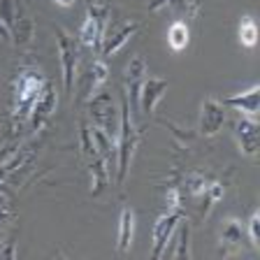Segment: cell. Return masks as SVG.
I'll return each instance as SVG.
<instances>
[{
	"mask_svg": "<svg viewBox=\"0 0 260 260\" xmlns=\"http://www.w3.org/2000/svg\"><path fill=\"white\" fill-rule=\"evenodd\" d=\"M137 142H140V133H137L133 114H130L128 95L121 93V128H119V137H116V184L119 186L123 184L130 172V162H133V156H135Z\"/></svg>",
	"mask_w": 260,
	"mask_h": 260,
	"instance_id": "1",
	"label": "cell"
},
{
	"mask_svg": "<svg viewBox=\"0 0 260 260\" xmlns=\"http://www.w3.org/2000/svg\"><path fill=\"white\" fill-rule=\"evenodd\" d=\"M44 79L38 70H23L21 75L16 77L14 81V93H12V109H14V119L19 121H28L32 107L38 103L40 93H42Z\"/></svg>",
	"mask_w": 260,
	"mask_h": 260,
	"instance_id": "2",
	"label": "cell"
},
{
	"mask_svg": "<svg viewBox=\"0 0 260 260\" xmlns=\"http://www.w3.org/2000/svg\"><path fill=\"white\" fill-rule=\"evenodd\" d=\"M88 116L93 121V128L103 130L109 137H119L121 128V107L116 105L112 91H98L88 100Z\"/></svg>",
	"mask_w": 260,
	"mask_h": 260,
	"instance_id": "3",
	"label": "cell"
},
{
	"mask_svg": "<svg viewBox=\"0 0 260 260\" xmlns=\"http://www.w3.org/2000/svg\"><path fill=\"white\" fill-rule=\"evenodd\" d=\"M109 21H112V7L107 3H88L86 19L79 28V42L91 49L100 47V40H103Z\"/></svg>",
	"mask_w": 260,
	"mask_h": 260,
	"instance_id": "4",
	"label": "cell"
},
{
	"mask_svg": "<svg viewBox=\"0 0 260 260\" xmlns=\"http://www.w3.org/2000/svg\"><path fill=\"white\" fill-rule=\"evenodd\" d=\"M56 38H58L60 68H63V88H65V93H72L75 79H77V58H79L77 40L65 28H56Z\"/></svg>",
	"mask_w": 260,
	"mask_h": 260,
	"instance_id": "5",
	"label": "cell"
},
{
	"mask_svg": "<svg viewBox=\"0 0 260 260\" xmlns=\"http://www.w3.org/2000/svg\"><path fill=\"white\" fill-rule=\"evenodd\" d=\"M179 221H181V211L168 209L165 214L158 216L156 223H153V246H151V258L153 260L162 258V251H165L168 242L172 239V233H174V228H177Z\"/></svg>",
	"mask_w": 260,
	"mask_h": 260,
	"instance_id": "6",
	"label": "cell"
},
{
	"mask_svg": "<svg viewBox=\"0 0 260 260\" xmlns=\"http://www.w3.org/2000/svg\"><path fill=\"white\" fill-rule=\"evenodd\" d=\"M56 107H58V95H56V88L51 81H47L42 88V93H40L38 103H35V107H32L30 116H28V121H30V130H42L44 125H47V121L54 116Z\"/></svg>",
	"mask_w": 260,
	"mask_h": 260,
	"instance_id": "7",
	"label": "cell"
},
{
	"mask_svg": "<svg viewBox=\"0 0 260 260\" xmlns=\"http://www.w3.org/2000/svg\"><path fill=\"white\" fill-rule=\"evenodd\" d=\"M137 30H140V23H135V21H125V23H119V26H107L103 40H100V54L114 56L130 38H135Z\"/></svg>",
	"mask_w": 260,
	"mask_h": 260,
	"instance_id": "8",
	"label": "cell"
},
{
	"mask_svg": "<svg viewBox=\"0 0 260 260\" xmlns=\"http://www.w3.org/2000/svg\"><path fill=\"white\" fill-rule=\"evenodd\" d=\"M223 123H225V105L214 100V98H207L200 107V125H198V130L205 137H214L218 135Z\"/></svg>",
	"mask_w": 260,
	"mask_h": 260,
	"instance_id": "9",
	"label": "cell"
},
{
	"mask_svg": "<svg viewBox=\"0 0 260 260\" xmlns=\"http://www.w3.org/2000/svg\"><path fill=\"white\" fill-rule=\"evenodd\" d=\"M123 79H125V95H128V103L133 109L140 107V88L146 79V63L142 56H133L130 63L125 65V72H123Z\"/></svg>",
	"mask_w": 260,
	"mask_h": 260,
	"instance_id": "10",
	"label": "cell"
},
{
	"mask_svg": "<svg viewBox=\"0 0 260 260\" xmlns=\"http://www.w3.org/2000/svg\"><path fill=\"white\" fill-rule=\"evenodd\" d=\"M107 75H109V70H107V65H105L103 60H93V63H88L86 72H84L81 79H79L81 100H91V98L103 88L105 81H107Z\"/></svg>",
	"mask_w": 260,
	"mask_h": 260,
	"instance_id": "11",
	"label": "cell"
},
{
	"mask_svg": "<svg viewBox=\"0 0 260 260\" xmlns=\"http://www.w3.org/2000/svg\"><path fill=\"white\" fill-rule=\"evenodd\" d=\"M235 137H237L239 151L244 156H255L260 146V137H258V121L249 119V116H242V119L235 123Z\"/></svg>",
	"mask_w": 260,
	"mask_h": 260,
	"instance_id": "12",
	"label": "cell"
},
{
	"mask_svg": "<svg viewBox=\"0 0 260 260\" xmlns=\"http://www.w3.org/2000/svg\"><path fill=\"white\" fill-rule=\"evenodd\" d=\"M168 79H160V77H149L144 79L140 88V109L144 116H151L153 109H156L158 100L162 98V93L168 91Z\"/></svg>",
	"mask_w": 260,
	"mask_h": 260,
	"instance_id": "13",
	"label": "cell"
},
{
	"mask_svg": "<svg viewBox=\"0 0 260 260\" xmlns=\"http://www.w3.org/2000/svg\"><path fill=\"white\" fill-rule=\"evenodd\" d=\"M179 258V260H188L190 258V223H177L172 233V239L168 242L165 251H162V258Z\"/></svg>",
	"mask_w": 260,
	"mask_h": 260,
	"instance_id": "14",
	"label": "cell"
},
{
	"mask_svg": "<svg viewBox=\"0 0 260 260\" xmlns=\"http://www.w3.org/2000/svg\"><path fill=\"white\" fill-rule=\"evenodd\" d=\"M223 105H225V107L237 109V112H242L244 116H249V119H258V109H260V86L255 84V86L246 88V91L237 93V95L225 98V100H223Z\"/></svg>",
	"mask_w": 260,
	"mask_h": 260,
	"instance_id": "15",
	"label": "cell"
},
{
	"mask_svg": "<svg viewBox=\"0 0 260 260\" xmlns=\"http://www.w3.org/2000/svg\"><path fill=\"white\" fill-rule=\"evenodd\" d=\"M10 32H12V40H14L16 47L26 49L32 44V38H35V21L26 14V10H23L21 5L16 10V21H14V26H12Z\"/></svg>",
	"mask_w": 260,
	"mask_h": 260,
	"instance_id": "16",
	"label": "cell"
},
{
	"mask_svg": "<svg viewBox=\"0 0 260 260\" xmlns=\"http://www.w3.org/2000/svg\"><path fill=\"white\" fill-rule=\"evenodd\" d=\"M133 237H135V211L130 207H123L119 218V237H116V251L119 253H128L133 246Z\"/></svg>",
	"mask_w": 260,
	"mask_h": 260,
	"instance_id": "17",
	"label": "cell"
},
{
	"mask_svg": "<svg viewBox=\"0 0 260 260\" xmlns=\"http://www.w3.org/2000/svg\"><path fill=\"white\" fill-rule=\"evenodd\" d=\"M242 242H244V230L239 225V221L235 218H228L223 221V228H221V246L225 253L230 251H239L242 249Z\"/></svg>",
	"mask_w": 260,
	"mask_h": 260,
	"instance_id": "18",
	"label": "cell"
},
{
	"mask_svg": "<svg viewBox=\"0 0 260 260\" xmlns=\"http://www.w3.org/2000/svg\"><path fill=\"white\" fill-rule=\"evenodd\" d=\"M190 42V30L184 21H174L168 30V44L174 51H184Z\"/></svg>",
	"mask_w": 260,
	"mask_h": 260,
	"instance_id": "19",
	"label": "cell"
},
{
	"mask_svg": "<svg viewBox=\"0 0 260 260\" xmlns=\"http://www.w3.org/2000/svg\"><path fill=\"white\" fill-rule=\"evenodd\" d=\"M258 42V28H255V21L251 16H244L242 23H239V44L242 47H255Z\"/></svg>",
	"mask_w": 260,
	"mask_h": 260,
	"instance_id": "20",
	"label": "cell"
},
{
	"mask_svg": "<svg viewBox=\"0 0 260 260\" xmlns=\"http://www.w3.org/2000/svg\"><path fill=\"white\" fill-rule=\"evenodd\" d=\"M16 10H19L16 0H0V21L5 23L10 30L16 21Z\"/></svg>",
	"mask_w": 260,
	"mask_h": 260,
	"instance_id": "21",
	"label": "cell"
},
{
	"mask_svg": "<svg viewBox=\"0 0 260 260\" xmlns=\"http://www.w3.org/2000/svg\"><path fill=\"white\" fill-rule=\"evenodd\" d=\"M168 5L172 7L179 16H186V19H195L198 12H200V7L195 5V3H190V0H170Z\"/></svg>",
	"mask_w": 260,
	"mask_h": 260,
	"instance_id": "22",
	"label": "cell"
},
{
	"mask_svg": "<svg viewBox=\"0 0 260 260\" xmlns=\"http://www.w3.org/2000/svg\"><path fill=\"white\" fill-rule=\"evenodd\" d=\"M26 158H28V153H16V156H12L7 162H3V165H0V184H3L16 168H21L23 162H26Z\"/></svg>",
	"mask_w": 260,
	"mask_h": 260,
	"instance_id": "23",
	"label": "cell"
},
{
	"mask_svg": "<svg viewBox=\"0 0 260 260\" xmlns=\"http://www.w3.org/2000/svg\"><path fill=\"white\" fill-rule=\"evenodd\" d=\"M207 186H209V181H207L202 174H198V172H193L188 179H186V188H188V193L195 195V198H198L200 193H205Z\"/></svg>",
	"mask_w": 260,
	"mask_h": 260,
	"instance_id": "24",
	"label": "cell"
},
{
	"mask_svg": "<svg viewBox=\"0 0 260 260\" xmlns=\"http://www.w3.org/2000/svg\"><path fill=\"white\" fill-rule=\"evenodd\" d=\"M258 225H260V216H258V211H253V214H251V218H249V228H246V235H249V244L253 246V249H258V246H260Z\"/></svg>",
	"mask_w": 260,
	"mask_h": 260,
	"instance_id": "25",
	"label": "cell"
},
{
	"mask_svg": "<svg viewBox=\"0 0 260 260\" xmlns=\"http://www.w3.org/2000/svg\"><path fill=\"white\" fill-rule=\"evenodd\" d=\"M168 209H179L181 211V190H179V186H170L168 190Z\"/></svg>",
	"mask_w": 260,
	"mask_h": 260,
	"instance_id": "26",
	"label": "cell"
},
{
	"mask_svg": "<svg viewBox=\"0 0 260 260\" xmlns=\"http://www.w3.org/2000/svg\"><path fill=\"white\" fill-rule=\"evenodd\" d=\"M16 255V249H14V237L0 242V258H14Z\"/></svg>",
	"mask_w": 260,
	"mask_h": 260,
	"instance_id": "27",
	"label": "cell"
},
{
	"mask_svg": "<svg viewBox=\"0 0 260 260\" xmlns=\"http://www.w3.org/2000/svg\"><path fill=\"white\" fill-rule=\"evenodd\" d=\"M10 214H12L10 205H0V233H3V228H5V223L10 221Z\"/></svg>",
	"mask_w": 260,
	"mask_h": 260,
	"instance_id": "28",
	"label": "cell"
},
{
	"mask_svg": "<svg viewBox=\"0 0 260 260\" xmlns=\"http://www.w3.org/2000/svg\"><path fill=\"white\" fill-rule=\"evenodd\" d=\"M170 0H146V7H149V12H160L162 7H168Z\"/></svg>",
	"mask_w": 260,
	"mask_h": 260,
	"instance_id": "29",
	"label": "cell"
},
{
	"mask_svg": "<svg viewBox=\"0 0 260 260\" xmlns=\"http://www.w3.org/2000/svg\"><path fill=\"white\" fill-rule=\"evenodd\" d=\"M0 38H3V40H10V38H12L10 28H7V26H5V23H3V21H0Z\"/></svg>",
	"mask_w": 260,
	"mask_h": 260,
	"instance_id": "30",
	"label": "cell"
},
{
	"mask_svg": "<svg viewBox=\"0 0 260 260\" xmlns=\"http://www.w3.org/2000/svg\"><path fill=\"white\" fill-rule=\"evenodd\" d=\"M54 3H58L60 7H72L77 3V0H54Z\"/></svg>",
	"mask_w": 260,
	"mask_h": 260,
	"instance_id": "31",
	"label": "cell"
}]
</instances>
